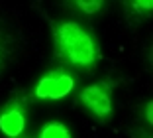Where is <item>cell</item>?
I'll list each match as a JSON object with an SVG mask.
<instances>
[{"instance_id": "1", "label": "cell", "mask_w": 153, "mask_h": 138, "mask_svg": "<svg viewBox=\"0 0 153 138\" xmlns=\"http://www.w3.org/2000/svg\"><path fill=\"white\" fill-rule=\"evenodd\" d=\"M53 55L57 61L71 65L75 69H94V65L102 59L98 44L88 30L71 20L55 22L49 20Z\"/></svg>"}, {"instance_id": "2", "label": "cell", "mask_w": 153, "mask_h": 138, "mask_svg": "<svg viewBox=\"0 0 153 138\" xmlns=\"http://www.w3.org/2000/svg\"><path fill=\"white\" fill-rule=\"evenodd\" d=\"M112 93H114V83L104 79V81H96V83L85 87L81 91V95H79V99H81V103L85 105L86 111H90L96 118L108 120L114 112Z\"/></svg>"}, {"instance_id": "3", "label": "cell", "mask_w": 153, "mask_h": 138, "mask_svg": "<svg viewBox=\"0 0 153 138\" xmlns=\"http://www.w3.org/2000/svg\"><path fill=\"white\" fill-rule=\"evenodd\" d=\"M27 103L26 95H14L0 109V132L8 138H20L27 124Z\"/></svg>"}, {"instance_id": "4", "label": "cell", "mask_w": 153, "mask_h": 138, "mask_svg": "<svg viewBox=\"0 0 153 138\" xmlns=\"http://www.w3.org/2000/svg\"><path fill=\"white\" fill-rule=\"evenodd\" d=\"M73 89H75V77L63 69H57V71H47L43 77H39L33 93L41 101H59L71 95Z\"/></svg>"}, {"instance_id": "5", "label": "cell", "mask_w": 153, "mask_h": 138, "mask_svg": "<svg viewBox=\"0 0 153 138\" xmlns=\"http://www.w3.org/2000/svg\"><path fill=\"white\" fill-rule=\"evenodd\" d=\"M16 51H18V38L10 28V24L0 18V73L8 67Z\"/></svg>"}, {"instance_id": "6", "label": "cell", "mask_w": 153, "mask_h": 138, "mask_svg": "<svg viewBox=\"0 0 153 138\" xmlns=\"http://www.w3.org/2000/svg\"><path fill=\"white\" fill-rule=\"evenodd\" d=\"M124 10L130 22H140L151 16L153 12V0H122Z\"/></svg>"}, {"instance_id": "7", "label": "cell", "mask_w": 153, "mask_h": 138, "mask_svg": "<svg viewBox=\"0 0 153 138\" xmlns=\"http://www.w3.org/2000/svg\"><path fill=\"white\" fill-rule=\"evenodd\" d=\"M61 2H63L65 8L90 18V16H96V14L102 12L106 0H61Z\"/></svg>"}, {"instance_id": "8", "label": "cell", "mask_w": 153, "mask_h": 138, "mask_svg": "<svg viewBox=\"0 0 153 138\" xmlns=\"http://www.w3.org/2000/svg\"><path fill=\"white\" fill-rule=\"evenodd\" d=\"M39 138H73V136H71V130H69L67 124L57 122V120H51V122L41 126Z\"/></svg>"}, {"instance_id": "9", "label": "cell", "mask_w": 153, "mask_h": 138, "mask_svg": "<svg viewBox=\"0 0 153 138\" xmlns=\"http://www.w3.org/2000/svg\"><path fill=\"white\" fill-rule=\"evenodd\" d=\"M151 111H153V103L149 101V103H145V120H147L149 124L153 122V112Z\"/></svg>"}]
</instances>
